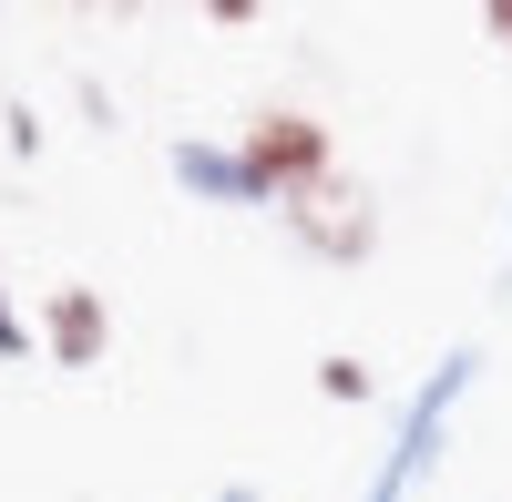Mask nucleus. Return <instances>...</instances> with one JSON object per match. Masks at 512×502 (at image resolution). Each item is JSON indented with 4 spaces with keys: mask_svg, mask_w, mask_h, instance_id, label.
I'll use <instances>...</instances> for the list:
<instances>
[{
    "mask_svg": "<svg viewBox=\"0 0 512 502\" xmlns=\"http://www.w3.org/2000/svg\"><path fill=\"white\" fill-rule=\"evenodd\" d=\"M236 164L256 175L267 205H287V195H308L318 175H338V134H328L308 103H256L236 123Z\"/></svg>",
    "mask_w": 512,
    "mask_h": 502,
    "instance_id": "obj_1",
    "label": "nucleus"
},
{
    "mask_svg": "<svg viewBox=\"0 0 512 502\" xmlns=\"http://www.w3.org/2000/svg\"><path fill=\"white\" fill-rule=\"evenodd\" d=\"M277 216H287V236L308 246V257H328V267H359L369 246H379V195H369L359 175H318L308 195H287Z\"/></svg>",
    "mask_w": 512,
    "mask_h": 502,
    "instance_id": "obj_2",
    "label": "nucleus"
},
{
    "mask_svg": "<svg viewBox=\"0 0 512 502\" xmlns=\"http://www.w3.org/2000/svg\"><path fill=\"white\" fill-rule=\"evenodd\" d=\"M41 349H52V369H93V359L113 349L103 287H52V298H41Z\"/></svg>",
    "mask_w": 512,
    "mask_h": 502,
    "instance_id": "obj_3",
    "label": "nucleus"
},
{
    "mask_svg": "<svg viewBox=\"0 0 512 502\" xmlns=\"http://www.w3.org/2000/svg\"><path fill=\"white\" fill-rule=\"evenodd\" d=\"M164 175H175L185 195H205V205H267V195H256V175L236 164V144H205V134H185L175 154H164Z\"/></svg>",
    "mask_w": 512,
    "mask_h": 502,
    "instance_id": "obj_4",
    "label": "nucleus"
},
{
    "mask_svg": "<svg viewBox=\"0 0 512 502\" xmlns=\"http://www.w3.org/2000/svg\"><path fill=\"white\" fill-rule=\"evenodd\" d=\"M318 390H328L338 410H359V400H379V369L349 359V349H328V359H318Z\"/></svg>",
    "mask_w": 512,
    "mask_h": 502,
    "instance_id": "obj_5",
    "label": "nucleus"
},
{
    "mask_svg": "<svg viewBox=\"0 0 512 502\" xmlns=\"http://www.w3.org/2000/svg\"><path fill=\"white\" fill-rule=\"evenodd\" d=\"M31 339H41V328L11 308V287H0V359H31Z\"/></svg>",
    "mask_w": 512,
    "mask_h": 502,
    "instance_id": "obj_6",
    "label": "nucleus"
},
{
    "mask_svg": "<svg viewBox=\"0 0 512 502\" xmlns=\"http://www.w3.org/2000/svg\"><path fill=\"white\" fill-rule=\"evenodd\" d=\"M0 144L31 154V144H41V113H31V103H0Z\"/></svg>",
    "mask_w": 512,
    "mask_h": 502,
    "instance_id": "obj_7",
    "label": "nucleus"
},
{
    "mask_svg": "<svg viewBox=\"0 0 512 502\" xmlns=\"http://www.w3.org/2000/svg\"><path fill=\"white\" fill-rule=\"evenodd\" d=\"M482 41H502V52H512V0H482Z\"/></svg>",
    "mask_w": 512,
    "mask_h": 502,
    "instance_id": "obj_8",
    "label": "nucleus"
},
{
    "mask_svg": "<svg viewBox=\"0 0 512 502\" xmlns=\"http://www.w3.org/2000/svg\"><path fill=\"white\" fill-rule=\"evenodd\" d=\"M216 502H267V492H256V482H226V492H216Z\"/></svg>",
    "mask_w": 512,
    "mask_h": 502,
    "instance_id": "obj_9",
    "label": "nucleus"
}]
</instances>
